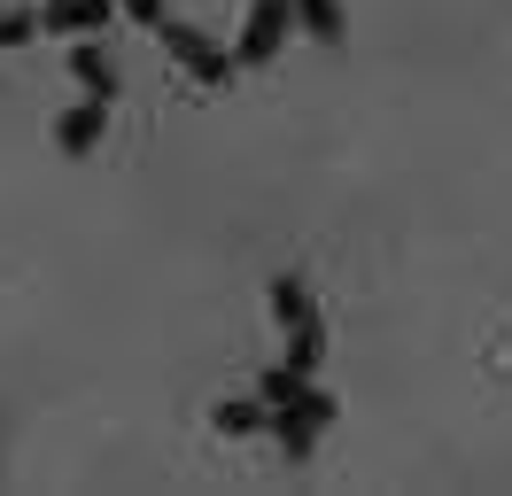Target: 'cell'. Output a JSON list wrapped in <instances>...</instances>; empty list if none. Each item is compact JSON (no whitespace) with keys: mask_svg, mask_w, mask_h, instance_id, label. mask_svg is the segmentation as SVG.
Masks as SVG:
<instances>
[{"mask_svg":"<svg viewBox=\"0 0 512 496\" xmlns=\"http://www.w3.org/2000/svg\"><path fill=\"white\" fill-rule=\"evenodd\" d=\"M264 427L280 434V450H288V458H311V450H319V434L334 427V396H326V388H295L288 403H272V419H264Z\"/></svg>","mask_w":512,"mask_h":496,"instance_id":"6da1fadb","label":"cell"},{"mask_svg":"<svg viewBox=\"0 0 512 496\" xmlns=\"http://www.w3.org/2000/svg\"><path fill=\"white\" fill-rule=\"evenodd\" d=\"M156 39L179 55V70H194V86H225V78H233V47H218L210 31H194V24H179V16H163Z\"/></svg>","mask_w":512,"mask_h":496,"instance_id":"7a4b0ae2","label":"cell"},{"mask_svg":"<svg viewBox=\"0 0 512 496\" xmlns=\"http://www.w3.org/2000/svg\"><path fill=\"white\" fill-rule=\"evenodd\" d=\"M288 31H295V8H288V0H256V8H249V31H241V47H233V70H256V62H272Z\"/></svg>","mask_w":512,"mask_h":496,"instance_id":"3957f363","label":"cell"},{"mask_svg":"<svg viewBox=\"0 0 512 496\" xmlns=\"http://www.w3.org/2000/svg\"><path fill=\"white\" fill-rule=\"evenodd\" d=\"M101 132H109V101L86 93V101H70L63 117H55V148H63V155H94Z\"/></svg>","mask_w":512,"mask_h":496,"instance_id":"277c9868","label":"cell"},{"mask_svg":"<svg viewBox=\"0 0 512 496\" xmlns=\"http://www.w3.org/2000/svg\"><path fill=\"white\" fill-rule=\"evenodd\" d=\"M109 16H117V0H39V31H55V39L101 31Z\"/></svg>","mask_w":512,"mask_h":496,"instance_id":"5b68a950","label":"cell"},{"mask_svg":"<svg viewBox=\"0 0 512 496\" xmlns=\"http://www.w3.org/2000/svg\"><path fill=\"white\" fill-rule=\"evenodd\" d=\"M280 365H288L295 380H319V365H326V318L319 310H303L288 326V357H280Z\"/></svg>","mask_w":512,"mask_h":496,"instance_id":"8992f818","label":"cell"},{"mask_svg":"<svg viewBox=\"0 0 512 496\" xmlns=\"http://www.w3.org/2000/svg\"><path fill=\"white\" fill-rule=\"evenodd\" d=\"M70 70H78V86L94 93V101H117V62L94 47V31H78V47H70Z\"/></svg>","mask_w":512,"mask_h":496,"instance_id":"52a82bcc","label":"cell"},{"mask_svg":"<svg viewBox=\"0 0 512 496\" xmlns=\"http://www.w3.org/2000/svg\"><path fill=\"white\" fill-rule=\"evenodd\" d=\"M288 8H295V24L311 31L319 47H342V39H350V16H342V0H288Z\"/></svg>","mask_w":512,"mask_h":496,"instance_id":"ba28073f","label":"cell"},{"mask_svg":"<svg viewBox=\"0 0 512 496\" xmlns=\"http://www.w3.org/2000/svg\"><path fill=\"white\" fill-rule=\"evenodd\" d=\"M264 303H272V318H280V326H295L303 310H319V303H311V287H303L295 272H280V279H272V287H264Z\"/></svg>","mask_w":512,"mask_h":496,"instance_id":"9c48e42d","label":"cell"},{"mask_svg":"<svg viewBox=\"0 0 512 496\" xmlns=\"http://www.w3.org/2000/svg\"><path fill=\"white\" fill-rule=\"evenodd\" d=\"M264 419H272V403H264V396H241V403H218V411H210V427H218V434H256Z\"/></svg>","mask_w":512,"mask_h":496,"instance_id":"30bf717a","label":"cell"},{"mask_svg":"<svg viewBox=\"0 0 512 496\" xmlns=\"http://www.w3.org/2000/svg\"><path fill=\"white\" fill-rule=\"evenodd\" d=\"M32 39H39V8H0V55L32 47Z\"/></svg>","mask_w":512,"mask_h":496,"instance_id":"8fae6325","label":"cell"},{"mask_svg":"<svg viewBox=\"0 0 512 496\" xmlns=\"http://www.w3.org/2000/svg\"><path fill=\"white\" fill-rule=\"evenodd\" d=\"M295 388H311V380H295L288 365H272V372H264V380H256V396H264V403H288Z\"/></svg>","mask_w":512,"mask_h":496,"instance_id":"7c38bea8","label":"cell"},{"mask_svg":"<svg viewBox=\"0 0 512 496\" xmlns=\"http://www.w3.org/2000/svg\"><path fill=\"white\" fill-rule=\"evenodd\" d=\"M117 8H125L132 24H148V31H156V24H163V16H171V8H163V0H117Z\"/></svg>","mask_w":512,"mask_h":496,"instance_id":"4fadbf2b","label":"cell"}]
</instances>
